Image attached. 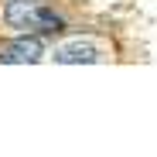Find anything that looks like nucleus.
Instances as JSON below:
<instances>
[{
    "instance_id": "2",
    "label": "nucleus",
    "mask_w": 157,
    "mask_h": 157,
    "mask_svg": "<svg viewBox=\"0 0 157 157\" xmlns=\"http://www.w3.org/2000/svg\"><path fill=\"white\" fill-rule=\"evenodd\" d=\"M41 55H44V44L34 34H24V38L0 44V62H7V65H34V62H41Z\"/></svg>"
},
{
    "instance_id": "3",
    "label": "nucleus",
    "mask_w": 157,
    "mask_h": 157,
    "mask_svg": "<svg viewBox=\"0 0 157 157\" xmlns=\"http://www.w3.org/2000/svg\"><path fill=\"white\" fill-rule=\"evenodd\" d=\"M55 62H62V65H92V62H99V48L89 44V41H68V44L55 48Z\"/></svg>"
},
{
    "instance_id": "1",
    "label": "nucleus",
    "mask_w": 157,
    "mask_h": 157,
    "mask_svg": "<svg viewBox=\"0 0 157 157\" xmlns=\"http://www.w3.org/2000/svg\"><path fill=\"white\" fill-rule=\"evenodd\" d=\"M4 21L24 34H55L62 31V17L41 0H10L4 7Z\"/></svg>"
}]
</instances>
